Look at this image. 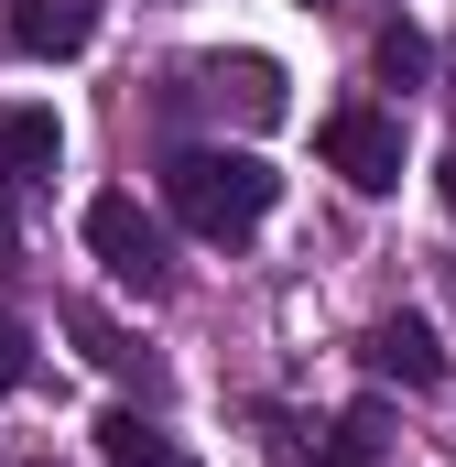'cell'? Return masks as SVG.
<instances>
[{
    "label": "cell",
    "instance_id": "6da1fadb",
    "mask_svg": "<svg viewBox=\"0 0 456 467\" xmlns=\"http://www.w3.org/2000/svg\"><path fill=\"white\" fill-rule=\"evenodd\" d=\"M272 196H283V174H272L261 152H174V163H163V207L196 239H250L272 218Z\"/></svg>",
    "mask_w": 456,
    "mask_h": 467
},
{
    "label": "cell",
    "instance_id": "7a4b0ae2",
    "mask_svg": "<svg viewBox=\"0 0 456 467\" xmlns=\"http://www.w3.org/2000/svg\"><path fill=\"white\" fill-rule=\"evenodd\" d=\"M88 250H98V272H109L119 294H163V283H174L163 229L141 218V196H88Z\"/></svg>",
    "mask_w": 456,
    "mask_h": 467
},
{
    "label": "cell",
    "instance_id": "3957f363",
    "mask_svg": "<svg viewBox=\"0 0 456 467\" xmlns=\"http://www.w3.org/2000/svg\"><path fill=\"white\" fill-rule=\"evenodd\" d=\"M316 141H326V163H337L358 196H391V185H402V119L380 109V99L326 109V130H316Z\"/></svg>",
    "mask_w": 456,
    "mask_h": 467
},
{
    "label": "cell",
    "instance_id": "277c9868",
    "mask_svg": "<svg viewBox=\"0 0 456 467\" xmlns=\"http://www.w3.org/2000/svg\"><path fill=\"white\" fill-rule=\"evenodd\" d=\"M196 88H207L239 130H272V119L294 109V77H283L272 55H207V66H196Z\"/></svg>",
    "mask_w": 456,
    "mask_h": 467
},
{
    "label": "cell",
    "instance_id": "5b68a950",
    "mask_svg": "<svg viewBox=\"0 0 456 467\" xmlns=\"http://www.w3.org/2000/svg\"><path fill=\"white\" fill-rule=\"evenodd\" d=\"M0 33H11V55H33V66H66V55L98 44V0H11Z\"/></svg>",
    "mask_w": 456,
    "mask_h": 467
},
{
    "label": "cell",
    "instance_id": "8992f818",
    "mask_svg": "<svg viewBox=\"0 0 456 467\" xmlns=\"http://www.w3.org/2000/svg\"><path fill=\"white\" fill-rule=\"evenodd\" d=\"M66 163V119L44 109V99H0V174L11 185H44Z\"/></svg>",
    "mask_w": 456,
    "mask_h": 467
},
{
    "label": "cell",
    "instance_id": "52a82bcc",
    "mask_svg": "<svg viewBox=\"0 0 456 467\" xmlns=\"http://www.w3.org/2000/svg\"><path fill=\"white\" fill-rule=\"evenodd\" d=\"M369 369L402 380V391H435V380H446V348H435L424 316H380V327H369Z\"/></svg>",
    "mask_w": 456,
    "mask_h": 467
},
{
    "label": "cell",
    "instance_id": "ba28073f",
    "mask_svg": "<svg viewBox=\"0 0 456 467\" xmlns=\"http://www.w3.org/2000/svg\"><path fill=\"white\" fill-rule=\"evenodd\" d=\"M98 457L109 467H185V446L163 424H141V413H98Z\"/></svg>",
    "mask_w": 456,
    "mask_h": 467
},
{
    "label": "cell",
    "instance_id": "9c48e42d",
    "mask_svg": "<svg viewBox=\"0 0 456 467\" xmlns=\"http://www.w3.org/2000/svg\"><path fill=\"white\" fill-rule=\"evenodd\" d=\"M369 66H380V77H391V88H424V66H435V44H424V33H413V22H391V33H380V44H369Z\"/></svg>",
    "mask_w": 456,
    "mask_h": 467
},
{
    "label": "cell",
    "instance_id": "30bf717a",
    "mask_svg": "<svg viewBox=\"0 0 456 467\" xmlns=\"http://www.w3.org/2000/svg\"><path fill=\"white\" fill-rule=\"evenodd\" d=\"M66 327H77V337H88V358H98V369H152V358L130 348V337H119L109 316H98V305H77V316H66Z\"/></svg>",
    "mask_w": 456,
    "mask_h": 467
},
{
    "label": "cell",
    "instance_id": "8fae6325",
    "mask_svg": "<svg viewBox=\"0 0 456 467\" xmlns=\"http://www.w3.org/2000/svg\"><path fill=\"white\" fill-rule=\"evenodd\" d=\"M22 369H33V337H22V316H0V391H22Z\"/></svg>",
    "mask_w": 456,
    "mask_h": 467
},
{
    "label": "cell",
    "instance_id": "7c38bea8",
    "mask_svg": "<svg viewBox=\"0 0 456 467\" xmlns=\"http://www.w3.org/2000/svg\"><path fill=\"white\" fill-rule=\"evenodd\" d=\"M305 11H326V0H305Z\"/></svg>",
    "mask_w": 456,
    "mask_h": 467
}]
</instances>
